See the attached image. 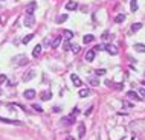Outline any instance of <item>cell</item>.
<instances>
[{"label": "cell", "mask_w": 145, "mask_h": 140, "mask_svg": "<svg viewBox=\"0 0 145 140\" xmlns=\"http://www.w3.org/2000/svg\"><path fill=\"white\" fill-rule=\"evenodd\" d=\"M124 20H125V15H124V14H119V15H116V18H115L116 23H122Z\"/></svg>", "instance_id": "obj_21"}, {"label": "cell", "mask_w": 145, "mask_h": 140, "mask_svg": "<svg viewBox=\"0 0 145 140\" xmlns=\"http://www.w3.org/2000/svg\"><path fill=\"white\" fill-rule=\"evenodd\" d=\"M23 23H24V26H28V27H34L35 26V18H34V15H24V18H23Z\"/></svg>", "instance_id": "obj_1"}, {"label": "cell", "mask_w": 145, "mask_h": 140, "mask_svg": "<svg viewBox=\"0 0 145 140\" xmlns=\"http://www.w3.org/2000/svg\"><path fill=\"white\" fill-rule=\"evenodd\" d=\"M12 61H15L18 66H24V64H28L29 61H28V56L26 55H18V56H15Z\"/></svg>", "instance_id": "obj_2"}, {"label": "cell", "mask_w": 145, "mask_h": 140, "mask_svg": "<svg viewBox=\"0 0 145 140\" xmlns=\"http://www.w3.org/2000/svg\"><path fill=\"white\" fill-rule=\"evenodd\" d=\"M89 95V90L87 88H83V90H80V98H86Z\"/></svg>", "instance_id": "obj_27"}, {"label": "cell", "mask_w": 145, "mask_h": 140, "mask_svg": "<svg viewBox=\"0 0 145 140\" xmlns=\"http://www.w3.org/2000/svg\"><path fill=\"white\" fill-rule=\"evenodd\" d=\"M40 53H41V44H37V46L34 47V50H32V56H35V58H37Z\"/></svg>", "instance_id": "obj_12"}, {"label": "cell", "mask_w": 145, "mask_h": 140, "mask_svg": "<svg viewBox=\"0 0 145 140\" xmlns=\"http://www.w3.org/2000/svg\"><path fill=\"white\" fill-rule=\"evenodd\" d=\"M32 108H34L35 111H38V113H43V108H41L40 105H37V104H34V105H32Z\"/></svg>", "instance_id": "obj_29"}, {"label": "cell", "mask_w": 145, "mask_h": 140, "mask_svg": "<svg viewBox=\"0 0 145 140\" xmlns=\"http://www.w3.org/2000/svg\"><path fill=\"white\" fill-rule=\"evenodd\" d=\"M92 110H93V107H90V108H89V110H87V111H86V113H84V114H86V116H89V114H90V113H92Z\"/></svg>", "instance_id": "obj_35"}, {"label": "cell", "mask_w": 145, "mask_h": 140, "mask_svg": "<svg viewBox=\"0 0 145 140\" xmlns=\"http://www.w3.org/2000/svg\"><path fill=\"white\" fill-rule=\"evenodd\" d=\"M61 122H64V123H73V116H69V117H63V120Z\"/></svg>", "instance_id": "obj_26"}, {"label": "cell", "mask_w": 145, "mask_h": 140, "mask_svg": "<svg viewBox=\"0 0 145 140\" xmlns=\"http://www.w3.org/2000/svg\"><path fill=\"white\" fill-rule=\"evenodd\" d=\"M66 140H73V139H72V137H67V139H66Z\"/></svg>", "instance_id": "obj_38"}, {"label": "cell", "mask_w": 145, "mask_h": 140, "mask_svg": "<svg viewBox=\"0 0 145 140\" xmlns=\"http://www.w3.org/2000/svg\"><path fill=\"white\" fill-rule=\"evenodd\" d=\"M135 49H136L138 52H145V44H142V43H136V44H135Z\"/></svg>", "instance_id": "obj_15"}, {"label": "cell", "mask_w": 145, "mask_h": 140, "mask_svg": "<svg viewBox=\"0 0 145 140\" xmlns=\"http://www.w3.org/2000/svg\"><path fill=\"white\" fill-rule=\"evenodd\" d=\"M93 59H95V50L92 49V50H89V52L86 53V61H87V63H92Z\"/></svg>", "instance_id": "obj_10"}, {"label": "cell", "mask_w": 145, "mask_h": 140, "mask_svg": "<svg viewBox=\"0 0 145 140\" xmlns=\"http://www.w3.org/2000/svg\"><path fill=\"white\" fill-rule=\"evenodd\" d=\"M0 122H3V123H14V125H23L20 120H11V119H5V117H0Z\"/></svg>", "instance_id": "obj_11"}, {"label": "cell", "mask_w": 145, "mask_h": 140, "mask_svg": "<svg viewBox=\"0 0 145 140\" xmlns=\"http://www.w3.org/2000/svg\"><path fill=\"white\" fill-rule=\"evenodd\" d=\"M84 136H86V127H84V123H80L78 125V137L83 139Z\"/></svg>", "instance_id": "obj_9"}, {"label": "cell", "mask_w": 145, "mask_h": 140, "mask_svg": "<svg viewBox=\"0 0 145 140\" xmlns=\"http://www.w3.org/2000/svg\"><path fill=\"white\" fill-rule=\"evenodd\" d=\"M32 38H34V34H29V35H26V37L23 38V43H24V44H28V43H29Z\"/></svg>", "instance_id": "obj_24"}, {"label": "cell", "mask_w": 145, "mask_h": 140, "mask_svg": "<svg viewBox=\"0 0 145 140\" xmlns=\"http://www.w3.org/2000/svg\"><path fill=\"white\" fill-rule=\"evenodd\" d=\"M0 23H2V17H0Z\"/></svg>", "instance_id": "obj_39"}, {"label": "cell", "mask_w": 145, "mask_h": 140, "mask_svg": "<svg viewBox=\"0 0 145 140\" xmlns=\"http://www.w3.org/2000/svg\"><path fill=\"white\" fill-rule=\"evenodd\" d=\"M106 49V44H98V46H95L93 47V50L95 52H101V50H104Z\"/></svg>", "instance_id": "obj_25"}, {"label": "cell", "mask_w": 145, "mask_h": 140, "mask_svg": "<svg viewBox=\"0 0 145 140\" xmlns=\"http://www.w3.org/2000/svg\"><path fill=\"white\" fill-rule=\"evenodd\" d=\"M63 35H64L66 40H70V38L73 37V32H72V30H63Z\"/></svg>", "instance_id": "obj_19"}, {"label": "cell", "mask_w": 145, "mask_h": 140, "mask_svg": "<svg viewBox=\"0 0 145 140\" xmlns=\"http://www.w3.org/2000/svg\"><path fill=\"white\" fill-rule=\"evenodd\" d=\"M95 73H96V75H98V76H102V75H106V73H107V72H106V70H104V69H98V70H96V72H95Z\"/></svg>", "instance_id": "obj_28"}, {"label": "cell", "mask_w": 145, "mask_h": 140, "mask_svg": "<svg viewBox=\"0 0 145 140\" xmlns=\"http://www.w3.org/2000/svg\"><path fill=\"white\" fill-rule=\"evenodd\" d=\"M70 79H72V82L75 84V87H81V85H83V82H81V79H80V76H78V75L72 73V75H70Z\"/></svg>", "instance_id": "obj_5"}, {"label": "cell", "mask_w": 145, "mask_h": 140, "mask_svg": "<svg viewBox=\"0 0 145 140\" xmlns=\"http://www.w3.org/2000/svg\"><path fill=\"white\" fill-rule=\"evenodd\" d=\"M32 78H35V72H34V70H31L28 75H24V76H23V81H31Z\"/></svg>", "instance_id": "obj_14"}, {"label": "cell", "mask_w": 145, "mask_h": 140, "mask_svg": "<svg viewBox=\"0 0 145 140\" xmlns=\"http://www.w3.org/2000/svg\"><path fill=\"white\" fill-rule=\"evenodd\" d=\"M0 95H2V90H0Z\"/></svg>", "instance_id": "obj_41"}, {"label": "cell", "mask_w": 145, "mask_h": 140, "mask_svg": "<svg viewBox=\"0 0 145 140\" xmlns=\"http://www.w3.org/2000/svg\"><path fill=\"white\" fill-rule=\"evenodd\" d=\"M107 38H109V32H104L102 34V40H107Z\"/></svg>", "instance_id": "obj_34"}, {"label": "cell", "mask_w": 145, "mask_h": 140, "mask_svg": "<svg viewBox=\"0 0 145 140\" xmlns=\"http://www.w3.org/2000/svg\"><path fill=\"white\" fill-rule=\"evenodd\" d=\"M54 111H55V113H60V111H61V108H60V107H54Z\"/></svg>", "instance_id": "obj_36"}, {"label": "cell", "mask_w": 145, "mask_h": 140, "mask_svg": "<svg viewBox=\"0 0 145 140\" xmlns=\"http://www.w3.org/2000/svg\"><path fill=\"white\" fill-rule=\"evenodd\" d=\"M139 95L142 96V99H145V88H141V90H139Z\"/></svg>", "instance_id": "obj_33"}, {"label": "cell", "mask_w": 145, "mask_h": 140, "mask_svg": "<svg viewBox=\"0 0 145 140\" xmlns=\"http://www.w3.org/2000/svg\"><path fill=\"white\" fill-rule=\"evenodd\" d=\"M93 40H95V37H93V35H90V34H89V35H86V37L83 38V41H84L86 44H89V43H92Z\"/></svg>", "instance_id": "obj_16"}, {"label": "cell", "mask_w": 145, "mask_h": 140, "mask_svg": "<svg viewBox=\"0 0 145 140\" xmlns=\"http://www.w3.org/2000/svg\"><path fill=\"white\" fill-rule=\"evenodd\" d=\"M142 85H145V82H142Z\"/></svg>", "instance_id": "obj_40"}, {"label": "cell", "mask_w": 145, "mask_h": 140, "mask_svg": "<svg viewBox=\"0 0 145 140\" xmlns=\"http://www.w3.org/2000/svg\"><path fill=\"white\" fill-rule=\"evenodd\" d=\"M3 82H6V75H0V85H2Z\"/></svg>", "instance_id": "obj_32"}, {"label": "cell", "mask_w": 145, "mask_h": 140, "mask_svg": "<svg viewBox=\"0 0 145 140\" xmlns=\"http://www.w3.org/2000/svg\"><path fill=\"white\" fill-rule=\"evenodd\" d=\"M141 27H142V23H135V24L131 26V30H133V32H138Z\"/></svg>", "instance_id": "obj_22"}, {"label": "cell", "mask_w": 145, "mask_h": 140, "mask_svg": "<svg viewBox=\"0 0 145 140\" xmlns=\"http://www.w3.org/2000/svg\"><path fill=\"white\" fill-rule=\"evenodd\" d=\"M106 49H107V52H109L110 55H118V47H116V46L109 44V46H106Z\"/></svg>", "instance_id": "obj_7"}, {"label": "cell", "mask_w": 145, "mask_h": 140, "mask_svg": "<svg viewBox=\"0 0 145 140\" xmlns=\"http://www.w3.org/2000/svg\"><path fill=\"white\" fill-rule=\"evenodd\" d=\"M122 85H124V84H116V88H118V90H121V88H122Z\"/></svg>", "instance_id": "obj_37"}, {"label": "cell", "mask_w": 145, "mask_h": 140, "mask_svg": "<svg viewBox=\"0 0 145 140\" xmlns=\"http://www.w3.org/2000/svg\"><path fill=\"white\" fill-rule=\"evenodd\" d=\"M40 98H41V101H49V99L52 98V93H50L49 90H46V91H41V93H40Z\"/></svg>", "instance_id": "obj_8"}, {"label": "cell", "mask_w": 145, "mask_h": 140, "mask_svg": "<svg viewBox=\"0 0 145 140\" xmlns=\"http://www.w3.org/2000/svg\"><path fill=\"white\" fill-rule=\"evenodd\" d=\"M35 95H37L35 90H31V88H29V90H24V93H23V96H24L26 99H34Z\"/></svg>", "instance_id": "obj_6"}, {"label": "cell", "mask_w": 145, "mask_h": 140, "mask_svg": "<svg viewBox=\"0 0 145 140\" xmlns=\"http://www.w3.org/2000/svg\"><path fill=\"white\" fill-rule=\"evenodd\" d=\"M127 96H128V98H131V99H138V101H139V99H142V98H139V95H138L136 91H128V93H127Z\"/></svg>", "instance_id": "obj_17"}, {"label": "cell", "mask_w": 145, "mask_h": 140, "mask_svg": "<svg viewBox=\"0 0 145 140\" xmlns=\"http://www.w3.org/2000/svg\"><path fill=\"white\" fill-rule=\"evenodd\" d=\"M69 49H70V44H69V43L66 41V43L63 44V50H69Z\"/></svg>", "instance_id": "obj_31"}, {"label": "cell", "mask_w": 145, "mask_h": 140, "mask_svg": "<svg viewBox=\"0 0 145 140\" xmlns=\"http://www.w3.org/2000/svg\"><path fill=\"white\" fill-rule=\"evenodd\" d=\"M87 81H89V84H90V85H95V87H96V85H99V81H98V79H95V78H89Z\"/></svg>", "instance_id": "obj_23"}, {"label": "cell", "mask_w": 145, "mask_h": 140, "mask_svg": "<svg viewBox=\"0 0 145 140\" xmlns=\"http://www.w3.org/2000/svg\"><path fill=\"white\" fill-rule=\"evenodd\" d=\"M35 8H37V3H35V2H31V3L26 6V14H28V15H32L34 11H35Z\"/></svg>", "instance_id": "obj_4"}, {"label": "cell", "mask_w": 145, "mask_h": 140, "mask_svg": "<svg viewBox=\"0 0 145 140\" xmlns=\"http://www.w3.org/2000/svg\"><path fill=\"white\" fill-rule=\"evenodd\" d=\"M70 49H72V52H73V53H78V52H80V46H76V44H75V46H72Z\"/></svg>", "instance_id": "obj_30"}, {"label": "cell", "mask_w": 145, "mask_h": 140, "mask_svg": "<svg viewBox=\"0 0 145 140\" xmlns=\"http://www.w3.org/2000/svg\"><path fill=\"white\" fill-rule=\"evenodd\" d=\"M130 8H131V12H136L138 11V2L136 0H131L130 2Z\"/></svg>", "instance_id": "obj_20"}, {"label": "cell", "mask_w": 145, "mask_h": 140, "mask_svg": "<svg viewBox=\"0 0 145 140\" xmlns=\"http://www.w3.org/2000/svg\"><path fill=\"white\" fill-rule=\"evenodd\" d=\"M61 38H63V37H55V38H54V41H52V47H54V49H57V47L60 46Z\"/></svg>", "instance_id": "obj_13"}, {"label": "cell", "mask_w": 145, "mask_h": 140, "mask_svg": "<svg viewBox=\"0 0 145 140\" xmlns=\"http://www.w3.org/2000/svg\"><path fill=\"white\" fill-rule=\"evenodd\" d=\"M66 20H67V14H61V15L57 17V23H63V21H66Z\"/></svg>", "instance_id": "obj_18"}, {"label": "cell", "mask_w": 145, "mask_h": 140, "mask_svg": "<svg viewBox=\"0 0 145 140\" xmlns=\"http://www.w3.org/2000/svg\"><path fill=\"white\" fill-rule=\"evenodd\" d=\"M66 9H67V11H76V9H78V3L73 2V0H70V2L66 3Z\"/></svg>", "instance_id": "obj_3"}]
</instances>
